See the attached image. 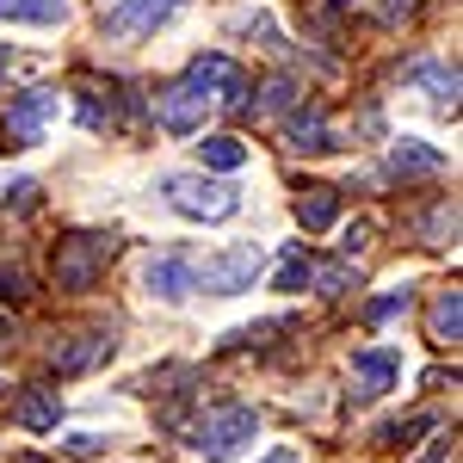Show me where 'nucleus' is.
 I'll return each instance as SVG.
<instances>
[{"label":"nucleus","instance_id":"obj_5","mask_svg":"<svg viewBox=\"0 0 463 463\" xmlns=\"http://www.w3.org/2000/svg\"><path fill=\"white\" fill-rule=\"evenodd\" d=\"M211 93H198L192 80H174V87H161L155 93V124L167 130V137H198L204 130V118H211Z\"/></svg>","mask_w":463,"mask_h":463},{"label":"nucleus","instance_id":"obj_1","mask_svg":"<svg viewBox=\"0 0 463 463\" xmlns=\"http://www.w3.org/2000/svg\"><path fill=\"white\" fill-rule=\"evenodd\" d=\"M161 192H167V204H174L179 216H192V222H229V216L241 211V192H235L229 179L167 174V179H161Z\"/></svg>","mask_w":463,"mask_h":463},{"label":"nucleus","instance_id":"obj_27","mask_svg":"<svg viewBox=\"0 0 463 463\" xmlns=\"http://www.w3.org/2000/svg\"><path fill=\"white\" fill-rule=\"evenodd\" d=\"M106 445H111V439H99V432H74V439H69L74 458H93V451H106Z\"/></svg>","mask_w":463,"mask_h":463},{"label":"nucleus","instance_id":"obj_17","mask_svg":"<svg viewBox=\"0 0 463 463\" xmlns=\"http://www.w3.org/2000/svg\"><path fill=\"white\" fill-rule=\"evenodd\" d=\"M297 216H303V229H309V235H321V229L340 216V192H334V185H309V198L297 204Z\"/></svg>","mask_w":463,"mask_h":463},{"label":"nucleus","instance_id":"obj_13","mask_svg":"<svg viewBox=\"0 0 463 463\" xmlns=\"http://www.w3.org/2000/svg\"><path fill=\"white\" fill-rule=\"evenodd\" d=\"M285 137H290V148H303V155H327V148H340V143H334V130H327V111H321V106L290 111Z\"/></svg>","mask_w":463,"mask_h":463},{"label":"nucleus","instance_id":"obj_6","mask_svg":"<svg viewBox=\"0 0 463 463\" xmlns=\"http://www.w3.org/2000/svg\"><path fill=\"white\" fill-rule=\"evenodd\" d=\"M179 6L185 0H111L99 25H106V37H148L155 25H167Z\"/></svg>","mask_w":463,"mask_h":463},{"label":"nucleus","instance_id":"obj_33","mask_svg":"<svg viewBox=\"0 0 463 463\" xmlns=\"http://www.w3.org/2000/svg\"><path fill=\"white\" fill-rule=\"evenodd\" d=\"M0 74H6V50H0Z\"/></svg>","mask_w":463,"mask_h":463},{"label":"nucleus","instance_id":"obj_18","mask_svg":"<svg viewBox=\"0 0 463 463\" xmlns=\"http://www.w3.org/2000/svg\"><path fill=\"white\" fill-rule=\"evenodd\" d=\"M198 161L216 167V174H235V167L248 161V143H241V137H204V143H198Z\"/></svg>","mask_w":463,"mask_h":463},{"label":"nucleus","instance_id":"obj_8","mask_svg":"<svg viewBox=\"0 0 463 463\" xmlns=\"http://www.w3.org/2000/svg\"><path fill=\"white\" fill-rule=\"evenodd\" d=\"M50 111H56V93H50V87L19 93V99L6 106V137H13V143H37V137H43V124H50Z\"/></svg>","mask_w":463,"mask_h":463},{"label":"nucleus","instance_id":"obj_25","mask_svg":"<svg viewBox=\"0 0 463 463\" xmlns=\"http://www.w3.org/2000/svg\"><path fill=\"white\" fill-rule=\"evenodd\" d=\"M6 204H13V211H37V179H13Z\"/></svg>","mask_w":463,"mask_h":463},{"label":"nucleus","instance_id":"obj_3","mask_svg":"<svg viewBox=\"0 0 463 463\" xmlns=\"http://www.w3.org/2000/svg\"><path fill=\"white\" fill-rule=\"evenodd\" d=\"M253 432H260V414H253V408H241V402H229V408H211V414L192 427V445L216 463V458H235Z\"/></svg>","mask_w":463,"mask_h":463},{"label":"nucleus","instance_id":"obj_31","mask_svg":"<svg viewBox=\"0 0 463 463\" xmlns=\"http://www.w3.org/2000/svg\"><path fill=\"white\" fill-rule=\"evenodd\" d=\"M260 463H303L297 451H272V458H260Z\"/></svg>","mask_w":463,"mask_h":463},{"label":"nucleus","instance_id":"obj_10","mask_svg":"<svg viewBox=\"0 0 463 463\" xmlns=\"http://www.w3.org/2000/svg\"><path fill=\"white\" fill-rule=\"evenodd\" d=\"M353 383L358 395H383L402 383V353H390V346H364V353H353Z\"/></svg>","mask_w":463,"mask_h":463},{"label":"nucleus","instance_id":"obj_26","mask_svg":"<svg viewBox=\"0 0 463 463\" xmlns=\"http://www.w3.org/2000/svg\"><path fill=\"white\" fill-rule=\"evenodd\" d=\"M402 309H408V290H390V297L371 303V321H390V316H402Z\"/></svg>","mask_w":463,"mask_h":463},{"label":"nucleus","instance_id":"obj_2","mask_svg":"<svg viewBox=\"0 0 463 463\" xmlns=\"http://www.w3.org/2000/svg\"><path fill=\"white\" fill-rule=\"evenodd\" d=\"M260 266H266V253L253 248V241L216 248V253H204V260H192V290H211V297H241V290H253Z\"/></svg>","mask_w":463,"mask_h":463},{"label":"nucleus","instance_id":"obj_14","mask_svg":"<svg viewBox=\"0 0 463 463\" xmlns=\"http://www.w3.org/2000/svg\"><path fill=\"white\" fill-rule=\"evenodd\" d=\"M445 167V155L432 143H414V137H402V143L390 148V179H427Z\"/></svg>","mask_w":463,"mask_h":463},{"label":"nucleus","instance_id":"obj_9","mask_svg":"<svg viewBox=\"0 0 463 463\" xmlns=\"http://www.w3.org/2000/svg\"><path fill=\"white\" fill-rule=\"evenodd\" d=\"M143 285H148V297H161V303H185V297H192V260H185V253H155L143 266Z\"/></svg>","mask_w":463,"mask_h":463},{"label":"nucleus","instance_id":"obj_32","mask_svg":"<svg viewBox=\"0 0 463 463\" xmlns=\"http://www.w3.org/2000/svg\"><path fill=\"white\" fill-rule=\"evenodd\" d=\"M327 6H353V0H327Z\"/></svg>","mask_w":463,"mask_h":463},{"label":"nucleus","instance_id":"obj_4","mask_svg":"<svg viewBox=\"0 0 463 463\" xmlns=\"http://www.w3.org/2000/svg\"><path fill=\"white\" fill-rule=\"evenodd\" d=\"M111 248H118L111 235H69L56 248V290H93V279L106 272Z\"/></svg>","mask_w":463,"mask_h":463},{"label":"nucleus","instance_id":"obj_29","mask_svg":"<svg viewBox=\"0 0 463 463\" xmlns=\"http://www.w3.org/2000/svg\"><path fill=\"white\" fill-rule=\"evenodd\" d=\"M420 463H451V439H439V445H432V451H427Z\"/></svg>","mask_w":463,"mask_h":463},{"label":"nucleus","instance_id":"obj_7","mask_svg":"<svg viewBox=\"0 0 463 463\" xmlns=\"http://www.w3.org/2000/svg\"><path fill=\"white\" fill-rule=\"evenodd\" d=\"M198 93H211V99H229V106H241V93H248V74L235 56H192V74H185Z\"/></svg>","mask_w":463,"mask_h":463},{"label":"nucleus","instance_id":"obj_11","mask_svg":"<svg viewBox=\"0 0 463 463\" xmlns=\"http://www.w3.org/2000/svg\"><path fill=\"white\" fill-rule=\"evenodd\" d=\"M111 346H118V340H111V327H87V334H74L69 346H56L50 364H56V371H93L99 358H111Z\"/></svg>","mask_w":463,"mask_h":463},{"label":"nucleus","instance_id":"obj_30","mask_svg":"<svg viewBox=\"0 0 463 463\" xmlns=\"http://www.w3.org/2000/svg\"><path fill=\"white\" fill-rule=\"evenodd\" d=\"M13 353V327H6V321H0V358Z\"/></svg>","mask_w":463,"mask_h":463},{"label":"nucleus","instance_id":"obj_12","mask_svg":"<svg viewBox=\"0 0 463 463\" xmlns=\"http://www.w3.org/2000/svg\"><path fill=\"white\" fill-rule=\"evenodd\" d=\"M13 420L32 432H56V420H62V395L43 390V383H32V390L13 395Z\"/></svg>","mask_w":463,"mask_h":463},{"label":"nucleus","instance_id":"obj_23","mask_svg":"<svg viewBox=\"0 0 463 463\" xmlns=\"http://www.w3.org/2000/svg\"><path fill=\"white\" fill-rule=\"evenodd\" d=\"M427 235H432V241H445V235H458V204H439V211L427 216Z\"/></svg>","mask_w":463,"mask_h":463},{"label":"nucleus","instance_id":"obj_19","mask_svg":"<svg viewBox=\"0 0 463 463\" xmlns=\"http://www.w3.org/2000/svg\"><path fill=\"white\" fill-rule=\"evenodd\" d=\"M458 334H463V297L458 290H439V297H432V340L451 346Z\"/></svg>","mask_w":463,"mask_h":463},{"label":"nucleus","instance_id":"obj_16","mask_svg":"<svg viewBox=\"0 0 463 463\" xmlns=\"http://www.w3.org/2000/svg\"><path fill=\"white\" fill-rule=\"evenodd\" d=\"M408 80H414V87H427V99L439 111H458V69H445V62H420Z\"/></svg>","mask_w":463,"mask_h":463},{"label":"nucleus","instance_id":"obj_24","mask_svg":"<svg viewBox=\"0 0 463 463\" xmlns=\"http://www.w3.org/2000/svg\"><path fill=\"white\" fill-rule=\"evenodd\" d=\"M316 285H321V290H346V285L358 290V272H353V266H321Z\"/></svg>","mask_w":463,"mask_h":463},{"label":"nucleus","instance_id":"obj_15","mask_svg":"<svg viewBox=\"0 0 463 463\" xmlns=\"http://www.w3.org/2000/svg\"><path fill=\"white\" fill-rule=\"evenodd\" d=\"M62 19H69V0H0V25H37V32H50Z\"/></svg>","mask_w":463,"mask_h":463},{"label":"nucleus","instance_id":"obj_28","mask_svg":"<svg viewBox=\"0 0 463 463\" xmlns=\"http://www.w3.org/2000/svg\"><path fill=\"white\" fill-rule=\"evenodd\" d=\"M420 13V0H383V25H402V19H414Z\"/></svg>","mask_w":463,"mask_h":463},{"label":"nucleus","instance_id":"obj_22","mask_svg":"<svg viewBox=\"0 0 463 463\" xmlns=\"http://www.w3.org/2000/svg\"><path fill=\"white\" fill-rule=\"evenodd\" d=\"M32 285H25V272L19 266H0V303H25Z\"/></svg>","mask_w":463,"mask_h":463},{"label":"nucleus","instance_id":"obj_21","mask_svg":"<svg viewBox=\"0 0 463 463\" xmlns=\"http://www.w3.org/2000/svg\"><path fill=\"white\" fill-rule=\"evenodd\" d=\"M290 99H297V80H290V74H279V80H266V93L253 99V111H285Z\"/></svg>","mask_w":463,"mask_h":463},{"label":"nucleus","instance_id":"obj_20","mask_svg":"<svg viewBox=\"0 0 463 463\" xmlns=\"http://www.w3.org/2000/svg\"><path fill=\"white\" fill-rule=\"evenodd\" d=\"M316 279V260H309V248H290L285 266H279V279H272V290H303Z\"/></svg>","mask_w":463,"mask_h":463}]
</instances>
